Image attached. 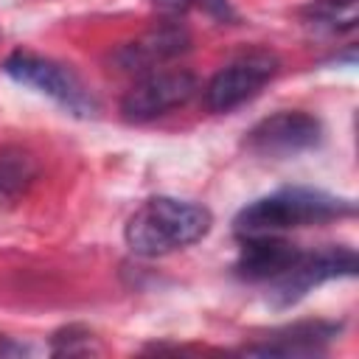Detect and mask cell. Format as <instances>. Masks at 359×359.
Wrapping results in <instances>:
<instances>
[{
    "instance_id": "cell-1",
    "label": "cell",
    "mask_w": 359,
    "mask_h": 359,
    "mask_svg": "<svg viewBox=\"0 0 359 359\" xmlns=\"http://www.w3.org/2000/svg\"><path fill=\"white\" fill-rule=\"evenodd\" d=\"M210 224V210L202 205L174 196H151L129 216L123 238L135 255L157 258L196 244L208 236Z\"/></svg>"
},
{
    "instance_id": "cell-2",
    "label": "cell",
    "mask_w": 359,
    "mask_h": 359,
    "mask_svg": "<svg viewBox=\"0 0 359 359\" xmlns=\"http://www.w3.org/2000/svg\"><path fill=\"white\" fill-rule=\"evenodd\" d=\"M351 213H353L351 199H342V196H334L317 188L292 185V188H280L275 194H266L244 205L233 219V230L241 238L280 236L283 230H292V227L323 224V222L351 216Z\"/></svg>"
},
{
    "instance_id": "cell-3",
    "label": "cell",
    "mask_w": 359,
    "mask_h": 359,
    "mask_svg": "<svg viewBox=\"0 0 359 359\" xmlns=\"http://www.w3.org/2000/svg\"><path fill=\"white\" fill-rule=\"evenodd\" d=\"M3 73L8 79H14L17 84L31 87V90L53 98L56 104H62L73 115H93L95 112V104L87 95V90L81 87V81L76 79V73L67 70L65 65L53 62V59H45V56L31 53V50H14L6 56Z\"/></svg>"
},
{
    "instance_id": "cell-4",
    "label": "cell",
    "mask_w": 359,
    "mask_h": 359,
    "mask_svg": "<svg viewBox=\"0 0 359 359\" xmlns=\"http://www.w3.org/2000/svg\"><path fill=\"white\" fill-rule=\"evenodd\" d=\"M278 56L269 50H250L224 65L205 87V104L213 112H230L244 101L255 98L275 76H278Z\"/></svg>"
},
{
    "instance_id": "cell-5",
    "label": "cell",
    "mask_w": 359,
    "mask_h": 359,
    "mask_svg": "<svg viewBox=\"0 0 359 359\" xmlns=\"http://www.w3.org/2000/svg\"><path fill=\"white\" fill-rule=\"evenodd\" d=\"M196 76L188 70H151L123 95L121 112L126 121L135 123L154 121L168 109L188 104L196 95Z\"/></svg>"
},
{
    "instance_id": "cell-6",
    "label": "cell",
    "mask_w": 359,
    "mask_h": 359,
    "mask_svg": "<svg viewBox=\"0 0 359 359\" xmlns=\"http://www.w3.org/2000/svg\"><path fill=\"white\" fill-rule=\"evenodd\" d=\"M356 272V255L348 247H328L320 252H303L300 261L283 272L278 280H272L269 297L275 306H292L300 297H306V292H311L314 286L331 280V278H345Z\"/></svg>"
},
{
    "instance_id": "cell-7",
    "label": "cell",
    "mask_w": 359,
    "mask_h": 359,
    "mask_svg": "<svg viewBox=\"0 0 359 359\" xmlns=\"http://www.w3.org/2000/svg\"><path fill=\"white\" fill-rule=\"evenodd\" d=\"M320 121L300 109L275 112L247 132V149L261 157H292L320 143Z\"/></svg>"
},
{
    "instance_id": "cell-8",
    "label": "cell",
    "mask_w": 359,
    "mask_h": 359,
    "mask_svg": "<svg viewBox=\"0 0 359 359\" xmlns=\"http://www.w3.org/2000/svg\"><path fill=\"white\" fill-rule=\"evenodd\" d=\"M188 45H191V34L177 22H165V25L143 34L140 39L121 45L112 59L123 73L146 76V73L157 70L163 62H168V59L180 56L182 50H188Z\"/></svg>"
},
{
    "instance_id": "cell-9",
    "label": "cell",
    "mask_w": 359,
    "mask_h": 359,
    "mask_svg": "<svg viewBox=\"0 0 359 359\" xmlns=\"http://www.w3.org/2000/svg\"><path fill=\"white\" fill-rule=\"evenodd\" d=\"M303 250L283 241L280 236H250L241 238V252L236 261V275L252 283L278 280L300 261Z\"/></svg>"
},
{
    "instance_id": "cell-10",
    "label": "cell",
    "mask_w": 359,
    "mask_h": 359,
    "mask_svg": "<svg viewBox=\"0 0 359 359\" xmlns=\"http://www.w3.org/2000/svg\"><path fill=\"white\" fill-rule=\"evenodd\" d=\"M339 331V325L334 323H303V325H292L280 334H275L272 339L261 342V345H250L244 348V353H258V356H311L323 351V342L331 339Z\"/></svg>"
},
{
    "instance_id": "cell-11",
    "label": "cell",
    "mask_w": 359,
    "mask_h": 359,
    "mask_svg": "<svg viewBox=\"0 0 359 359\" xmlns=\"http://www.w3.org/2000/svg\"><path fill=\"white\" fill-rule=\"evenodd\" d=\"M36 180V160L22 146L0 149V205L20 202Z\"/></svg>"
},
{
    "instance_id": "cell-12",
    "label": "cell",
    "mask_w": 359,
    "mask_h": 359,
    "mask_svg": "<svg viewBox=\"0 0 359 359\" xmlns=\"http://www.w3.org/2000/svg\"><path fill=\"white\" fill-rule=\"evenodd\" d=\"M303 20L325 31H351L359 17V0H314L303 11Z\"/></svg>"
},
{
    "instance_id": "cell-13",
    "label": "cell",
    "mask_w": 359,
    "mask_h": 359,
    "mask_svg": "<svg viewBox=\"0 0 359 359\" xmlns=\"http://www.w3.org/2000/svg\"><path fill=\"white\" fill-rule=\"evenodd\" d=\"M53 353L59 356H73V353H90L93 351V334L79 328V325H70V328H62L53 334Z\"/></svg>"
},
{
    "instance_id": "cell-14",
    "label": "cell",
    "mask_w": 359,
    "mask_h": 359,
    "mask_svg": "<svg viewBox=\"0 0 359 359\" xmlns=\"http://www.w3.org/2000/svg\"><path fill=\"white\" fill-rule=\"evenodd\" d=\"M216 20H230L233 17V8H230V3L227 0H199Z\"/></svg>"
},
{
    "instance_id": "cell-15",
    "label": "cell",
    "mask_w": 359,
    "mask_h": 359,
    "mask_svg": "<svg viewBox=\"0 0 359 359\" xmlns=\"http://www.w3.org/2000/svg\"><path fill=\"white\" fill-rule=\"evenodd\" d=\"M154 3V8H160L163 14H180V11H185L194 0H151Z\"/></svg>"
}]
</instances>
